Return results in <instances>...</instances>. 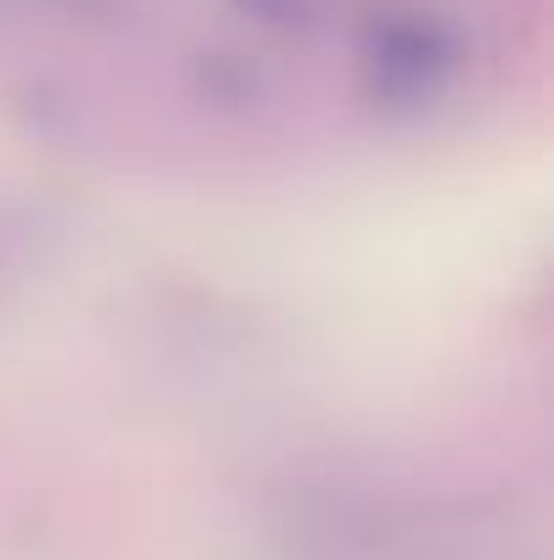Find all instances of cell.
I'll return each instance as SVG.
<instances>
[{"instance_id": "cell-1", "label": "cell", "mask_w": 554, "mask_h": 560, "mask_svg": "<svg viewBox=\"0 0 554 560\" xmlns=\"http://www.w3.org/2000/svg\"><path fill=\"white\" fill-rule=\"evenodd\" d=\"M468 44L451 16L429 5H391L359 27V77L375 109L419 115L429 109L462 71Z\"/></svg>"}, {"instance_id": "cell-2", "label": "cell", "mask_w": 554, "mask_h": 560, "mask_svg": "<svg viewBox=\"0 0 554 560\" xmlns=\"http://www.w3.org/2000/svg\"><path fill=\"white\" fill-rule=\"evenodd\" d=\"M228 5L261 27H305L316 16V0H228Z\"/></svg>"}]
</instances>
